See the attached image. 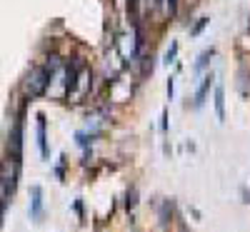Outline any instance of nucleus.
<instances>
[{"label": "nucleus", "instance_id": "obj_5", "mask_svg": "<svg viewBox=\"0 0 250 232\" xmlns=\"http://www.w3.org/2000/svg\"><path fill=\"white\" fill-rule=\"evenodd\" d=\"M210 75L208 77H203V82H200V88H198V93H195V105H203V100H205V95H208V90H210Z\"/></svg>", "mask_w": 250, "mask_h": 232}, {"label": "nucleus", "instance_id": "obj_9", "mask_svg": "<svg viewBox=\"0 0 250 232\" xmlns=\"http://www.w3.org/2000/svg\"><path fill=\"white\" fill-rule=\"evenodd\" d=\"M178 10V0H168V13H175Z\"/></svg>", "mask_w": 250, "mask_h": 232}, {"label": "nucleus", "instance_id": "obj_3", "mask_svg": "<svg viewBox=\"0 0 250 232\" xmlns=\"http://www.w3.org/2000/svg\"><path fill=\"white\" fill-rule=\"evenodd\" d=\"M215 113H218L220 120L225 117V90H223V85L215 88Z\"/></svg>", "mask_w": 250, "mask_h": 232}, {"label": "nucleus", "instance_id": "obj_6", "mask_svg": "<svg viewBox=\"0 0 250 232\" xmlns=\"http://www.w3.org/2000/svg\"><path fill=\"white\" fill-rule=\"evenodd\" d=\"M213 55H215V50H205V53L198 58V62H195V70H203V68L208 65V60H210Z\"/></svg>", "mask_w": 250, "mask_h": 232}, {"label": "nucleus", "instance_id": "obj_1", "mask_svg": "<svg viewBox=\"0 0 250 232\" xmlns=\"http://www.w3.org/2000/svg\"><path fill=\"white\" fill-rule=\"evenodd\" d=\"M55 68H58V58H50L48 65L33 70V75L28 77V95H30V97H38V95H43V93L48 90Z\"/></svg>", "mask_w": 250, "mask_h": 232}, {"label": "nucleus", "instance_id": "obj_8", "mask_svg": "<svg viewBox=\"0 0 250 232\" xmlns=\"http://www.w3.org/2000/svg\"><path fill=\"white\" fill-rule=\"evenodd\" d=\"M175 55H178V43H173V45H170L168 55H165V62H173V60H175Z\"/></svg>", "mask_w": 250, "mask_h": 232}, {"label": "nucleus", "instance_id": "obj_10", "mask_svg": "<svg viewBox=\"0 0 250 232\" xmlns=\"http://www.w3.org/2000/svg\"><path fill=\"white\" fill-rule=\"evenodd\" d=\"M160 8H163V13H168V0H160Z\"/></svg>", "mask_w": 250, "mask_h": 232}, {"label": "nucleus", "instance_id": "obj_4", "mask_svg": "<svg viewBox=\"0 0 250 232\" xmlns=\"http://www.w3.org/2000/svg\"><path fill=\"white\" fill-rule=\"evenodd\" d=\"M40 210H43V200H40V187H33V210H30L33 220L40 217Z\"/></svg>", "mask_w": 250, "mask_h": 232}, {"label": "nucleus", "instance_id": "obj_7", "mask_svg": "<svg viewBox=\"0 0 250 232\" xmlns=\"http://www.w3.org/2000/svg\"><path fill=\"white\" fill-rule=\"evenodd\" d=\"M205 25H208V18H200V20H198V23H195V28L190 30V35H198V33H200V30H203Z\"/></svg>", "mask_w": 250, "mask_h": 232}, {"label": "nucleus", "instance_id": "obj_2", "mask_svg": "<svg viewBox=\"0 0 250 232\" xmlns=\"http://www.w3.org/2000/svg\"><path fill=\"white\" fill-rule=\"evenodd\" d=\"M38 145H40V153L48 155V140H45V117L40 115L38 117Z\"/></svg>", "mask_w": 250, "mask_h": 232}]
</instances>
